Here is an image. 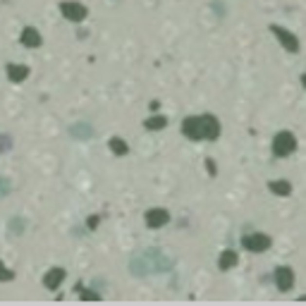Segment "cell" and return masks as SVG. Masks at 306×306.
<instances>
[{"instance_id":"cell-1","label":"cell","mask_w":306,"mask_h":306,"mask_svg":"<svg viewBox=\"0 0 306 306\" xmlns=\"http://www.w3.org/2000/svg\"><path fill=\"white\" fill-rule=\"evenodd\" d=\"M182 134L187 139H218L220 134V122L213 115H198V117H187L182 122Z\"/></svg>"},{"instance_id":"cell-2","label":"cell","mask_w":306,"mask_h":306,"mask_svg":"<svg viewBox=\"0 0 306 306\" xmlns=\"http://www.w3.org/2000/svg\"><path fill=\"white\" fill-rule=\"evenodd\" d=\"M294 148H297V139H294L292 132H280L275 137V141H273V153L278 158H285V156L294 153Z\"/></svg>"},{"instance_id":"cell-3","label":"cell","mask_w":306,"mask_h":306,"mask_svg":"<svg viewBox=\"0 0 306 306\" xmlns=\"http://www.w3.org/2000/svg\"><path fill=\"white\" fill-rule=\"evenodd\" d=\"M242 247L249 249V251L261 253V251H266L270 247V237H268V234H261V232H251L247 237H242Z\"/></svg>"},{"instance_id":"cell-4","label":"cell","mask_w":306,"mask_h":306,"mask_svg":"<svg viewBox=\"0 0 306 306\" xmlns=\"http://www.w3.org/2000/svg\"><path fill=\"white\" fill-rule=\"evenodd\" d=\"M60 12H62L65 19H70V22H82L84 17H86V7H84L82 2H74V0H65V2L60 5Z\"/></svg>"},{"instance_id":"cell-5","label":"cell","mask_w":306,"mask_h":306,"mask_svg":"<svg viewBox=\"0 0 306 306\" xmlns=\"http://www.w3.org/2000/svg\"><path fill=\"white\" fill-rule=\"evenodd\" d=\"M275 285H278V289H282V292L292 289V285H294V273H292V268L280 266L278 270H275Z\"/></svg>"},{"instance_id":"cell-6","label":"cell","mask_w":306,"mask_h":306,"mask_svg":"<svg viewBox=\"0 0 306 306\" xmlns=\"http://www.w3.org/2000/svg\"><path fill=\"white\" fill-rule=\"evenodd\" d=\"M170 223V213L165 208H151L146 213V225L148 227H163V225Z\"/></svg>"},{"instance_id":"cell-7","label":"cell","mask_w":306,"mask_h":306,"mask_svg":"<svg viewBox=\"0 0 306 306\" xmlns=\"http://www.w3.org/2000/svg\"><path fill=\"white\" fill-rule=\"evenodd\" d=\"M270 31H273V34H278L280 43H282L287 51H292V53H297V51H299V41L294 38V34H289V31H285V29H280V27H270Z\"/></svg>"},{"instance_id":"cell-8","label":"cell","mask_w":306,"mask_h":306,"mask_svg":"<svg viewBox=\"0 0 306 306\" xmlns=\"http://www.w3.org/2000/svg\"><path fill=\"white\" fill-rule=\"evenodd\" d=\"M65 280V270L62 268H51L48 273H46V278H43V285L48 287V289H57V285Z\"/></svg>"},{"instance_id":"cell-9","label":"cell","mask_w":306,"mask_h":306,"mask_svg":"<svg viewBox=\"0 0 306 306\" xmlns=\"http://www.w3.org/2000/svg\"><path fill=\"white\" fill-rule=\"evenodd\" d=\"M22 43H24L27 48H38V46H41V34L34 27H27L22 31Z\"/></svg>"},{"instance_id":"cell-10","label":"cell","mask_w":306,"mask_h":306,"mask_svg":"<svg viewBox=\"0 0 306 306\" xmlns=\"http://www.w3.org/2000/svg\"><path fill=\"white\" fill-rule=\"evenodd\" d=\"M27 74H29V67H24V65H7V77L12 82H24Z\"/></svg>"},{"instance_id":"cell-11","label":"cell","mask_w":306,"mask_h":306,"mask_svg":"<svg viewBox=\"0 0 306 306\" xmlns=\"http://www.w3.org/2000/svg\"><path fill=\"white\" fill-rule=\"evenodd\" d=\"M237 266V253L234 251H225L223 256H220V268L223 270H230V268H234Z\"/></svg>"},{"instance_id":"cell-12","label":"cell","mask_w":306,"mask_h":306,"mask_svg":"<svg viewBox=\"0 0 306 306\" xmlns=\"http://www.w3.org/2000/svg\"><path fill=\"white\" fill-rule=\"evenodd\" d=\"M144 125H146V129H163V127L167 125V120L158 115V117H148V120H146Z\"/></svg>"},{"instance_id":"cell-13","label":"cell","mask_w":306,"mask_h":306,"mask_svg":"<svg viewBox=\"0 0 306 306\" xmlns=\"http://www.w3.org/2000/svg\"><path fill=\"white\" fill-rule=\"evenodd\" d=\"M270 189L275 192L278 196H287L292 192V187H289V182H270Z\"/></svg>"},{"instance_id":"cell-14","label":"cell","mask_w":306,"mask_h":306,"mask_svg":"<svg viewBox=\"0 0 306 306\" xmlns=\"http://www.w3.org/2000/svg\"><path fill=\"white\" fill-rule=\"evenodd\" d=\"M110 148L117 153V156H125V153L129 151V148H127V144H125L122 139H110Z\"/></svg>"},{"instance_id":"cell-15","label":"cell","mask_w":306,"mask_h":306,"mask_svg":"<svg viewBox=\"0 0 306 306\" xmlns=\"http://www.w3.org/2000/svg\"><path fill=\"white\" fill-rule=\"evenodd\" d=\"M10 227H12V234H22V232H24V230H22V227H24V220H17V218H15V220L10 223Z\"/></svg>"},{"instance_id":"cell-16","label":"cell","mask_w":306,"mask_h":306,"mask_svg":"<svg viewBox=\"0 0 306 306\" xmlns=\"http://www.w3.org/2000/svg\"><path fill=\"white\" fill-rule=\"evenodd\" d=\"M12 278H15V273H12V270H7V268L0 263V280H12Z\"/></svg>"}]
</instances>
